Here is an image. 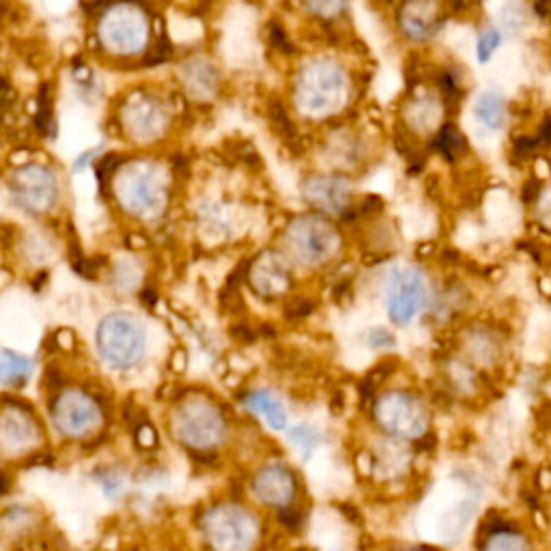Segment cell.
Here are the masks:
<instances>
[{"instance_id":"277c9868","label":"cell","mask_w":551,"mask_h":551,"mask_svg":"<svg viewBox=\"0 0 551 551\" xmlns=\"http://www.w3.org/2000/svg\"><path fill=\"white\" fill-rule=\"evenodd\" d=\"M41 444V427L37 418L20 403L0 407V455L5 459L20 457Z\"/></svg>"},{"instance_id":"74e56055","label":"cell","mask_w":551,"mask_h":551,"mask_svg":"<svg viewBox=\"0 0 551 551\" xmlns=\"http://www.w3.org/2000/svg\"><path fill=\"white\" fill-rule=\"evenodd\" d=\"M450 3L455 5V9H457V11H461V9H463V5H465V0H450Z\"/></svg>"},{"instance_id":"5bb4252c","label":"cell","mask_w":551,"mask_h":551,"mask_svg":"<svg viewBox=\"0 0 551 551\" xmlns=\"http://www.w3.org/2000/svg\"><path fill=\"white\" fill-rule=\"evenodd\" d=\"M306 196L323 209H341L349 199V190L341 179H308Z\"/></svg>"},{"instance_id":"ac0fdd59","label":"cell","mask_w":551,"mask_h":551,"mask_svg":"<svg viewBox=\"0 0 551 551\" xmlns=\"http://www.w3.org/2000/svg\"><path fill=\"white\" fill-rule=\"evenodd\" d=\"M433 149L440 151L446 160L455 162L459 155L468 151V140H465L455 125H444L440 134L433 140Z\"/></svg>"},{"instance_id":"7a4b0ae2","label":"cell","mask_w":551,"mask_h":551,"mask_svg":"<svg viewBox=\"0 0 551 551\" xmlns=\"http://www.w3.org/2000/svg\"><path fill=\"white\" fill-rule=\"evenodd\" d=\"M257 524L237 506H220L205 515V536L214 551H248Z\"/></svg>"},{"instance_id":"836d02e7","label":"cell","mask_w":551,"mask_h":551,"mask_svg":"<svg viewBox=\"0 0 551 551\" xmlns=\"http://www.w3.org/2000/svg\"><path fill=\"white\" fill-rule=\"evenodd\" d=\"M534 11L539 13L541 18H547V13H549V0H536V3H534Z\"/></svg>"},{"instance_id":"7c38bea8","label":"cell","mask_w":551,"mask_h":551,"mask_svg":"<svg viewBox=\"0 0 551 551\" xmlns=\"http://www.w3.org/2000/svg\"><path fill=\"white\" fill-rule=\"evenodd\" d=\"M106 37L112 48L121 52H134L145 41V22L143 18L134 16V13H119V16L108 20Z\"/></svg>"},{"instance_id":"ba28073f","label":"cell","mask_w":551,"mask_h":551,"mask_svg":"<svg viewBox=\"0 0 551 551\" xmlns=\"http://www.w3.org/2000/svg\"><path fill=\"white\" fill-rule=\"evenodd\" d=\"M425 280L416 270L394 272L388 280V313L394 323H407L418 315V310L425 304Z\"/></svg>"},{"instance_id":"4316f807","label":"cell","mask_w":551,"mask_h":551,"mask_svg":"<svg viewBox=\"0 0 551 551\" xmlns=\"http://www.w3.org/2000/svg\"><path fill=\"white\" fill-rule=\"evenodd\" d=\"M536 149H539V138H519V140H515V155L521 160L530 158V155H534Z\"/></svg>"},{"instance_id":"5b68a950","label":"cell","mask_w":551,"mask_h":551,"mask_svg":"<svg viewBox=\"0 0 551 551\" xmlns=\"http://www.w3.org/2000/svg\"><path fill=\"white\" fill-rule=\"evenodd\" d=\"M175 429L188 446L207 450L220 444L224 435V422L214 407L203 401H194L181 409Z\"/></svg>"},{"instance_id":"6da1fadb","label":"cell","mask_w":551,"mask_h":551,"mask_svg":"<svg viewBox=\"0 0 551 551\" xmlns=\"http://www.w3.org/2000/svg\"><path fill=\"white\" fill-rule=\"evenodd\" d=\"M145 330L130 315H110L97 330V347L102 358L115 369H130L145 353Z\"/></svg>"},{"instance_id":"f546056e","label":"cell","mask_w":551,"mask_h":551,"mask_svg":"<svg viewBox=\"0 0 551 551\" xmlns=\"http://www.w3.org/2000/svg\"><path fill=\"white\" fill-rule=\"evenodd\" d=\"M102 489L106 491V496L115 498V496H117V491L121 489V480H119L115 474H106V476L102 478Z\"/></svg>"},{"instance_id":"9c48e42d","label":"cell","mask_w":551,"mask_h":551,"mask_svg":"<svg viewBox=\"0 0 551 551\" xmlns=\"http://www.w3.org/2000/svg\"><path fill=\"white\" fill-rule=\"evenodd\" d=\"M291 242L298 248V254L304 261H321L330 254L336 237L332 226L321 220H298Z\"/></svg>"},{"instance_id":"2e32d148","label":"cell","mask_w":551,"mask_h":551,"mask_svg":"<svg viewBox=\"0 0 551 551\" xmlns=\"http://www.w3.org/2000/svg\"><path fill=\"white\" fill-rule=\"evenodd\" d=\"M33 373V360L20 356L16 351L0 353V384L3 386H22Z\"/></svg>"},{"instance_id":"d6a6232c","label":"cell","mask_w":551,"mask_h":551,"mask_svg":"<svg viewBox=\"0 0 551 551\" xmlns=\"http://www.w3.org/2000/svg\"><path fill=\"white\" fill-rule=\"evenodd\" d=\"M231 334L235 336V341H242V343H252L254 338H257V334H254L248 326H235Z\"/></svg>"},{"instance_id":"4dcf8cb0","label":"cell","mask_w":551,"mask_h":551,"mask_svg":"<svg viewBox=\"0 0 551 551\" xmlns=\"http://www.w3.org/2000/svg\"><path fill=\"white\" fill-rule=\"evenodd\" d=\"M369 341H371L373 347H392L394 345V338L384 330H375Z\"/></svg>"},{"instance_id":"f1b7e54d","label":"cell","mask_w":551,"mask_h":551,"mask_svg":"<svg viewBox=\"0 0 551 551\" xmlns=\"http://www.w3.org/2000/svg\"><path fill=\"white\" fill-rule=\"evenodd\" d=\"M136 440L143 448H153L155 444H158V433H155L153 427L143 425V427H138V431H136Z\"/></svg>"},{"instance_id":"cb8c5ba5","label":"cell","mask_w":551,"mask_h":551,"mask_svg":"<svg viewBox=\"0 0 551 551\" xmlns=\"http://www.w3.org/2000/svg\"><path fill=\"white\" fill-rule=\"evenodd\" d=\"M308 7L313 9L319 16H334V13L341 11L343 0H306Z\"/></svg>"},{"instance_id":"d4e9b609","label":"cell","mask_w":551,"mask_h":551,"mask_svg":"<svg viewBox=\"0 0 551 551\" xmlns=\"http://www.w3.org/2000/svg\"><path fill=\"white\" fill-rule=\"evenodd\" d=\"M119 164H121V158H119L117 153L106 155V158L100 162V166H97V177H100L102 183H106V179L117 171Z\"/></svg>"},{"instance_id":"d590c367","label":"cell","mask_w":551,"mask_h":551,"mask_svg":"<svg viewBox=\"0 0 551 551\" xmlns=\"http://www.w3.org/2000/svg\"><path fill=\"white\" fill-rule=\"evenodd\" d=\"M7 16H9V5L0 3V28H3V24L7 22Z\"/></svg>"},{"instance_id":"8fae6325","label":"cell","mask_w":551,"mask_h":551,"mask_svg":"<svg viewBox=\"0 0 551 551\" xmlns=\"http://www.w3.org/2000/svg\"><path fill=\"white\" fill-rule=\"evenodd\" d=\"M162 201V183L158 181L151 171H134L127 175V186H125V203L134 211H151L158 207Z\"/></svg>"},{"instance_id":"44dd1931","label":"cell","mask_w":551,"mask_h":551,"mask_svg":"<svg viewBox=\"0 0 551 551\" xmlns=\"http://www.w3.org/2000/svg\"><path fill=\"white\" fill-rule=\"evenodd\" d=\"M289 440L302 450V459H308L319 444V433L315 429L302 425V427H295L289 431Z\"/></svg>"},{"instance_id":"484cf974","label":"cell","mask_w":551,"mask_h":551,"mask_svg":"<svg viewBox=\"0 0 551 551\" xmlns=\"http://www.w3.org/2000/svg\"><path fill=\"white\" fill-rule=\"evenodd\" d=\"M315 310V304L310 300H295L287 306V317L289 319H302L306 315H310Z\"/></svg>"},{"instance_id":"8992f818","label":"cell","mask_w":551,"mask_h":551,"mask_svg":"<svg viewBox=\"0 0 551 551\" xmlns=\"http://www.w3.org/2000/svg\"><path fill=\"white\" fill-rule=\"evenodd\" d=\"M377 422L399 437H422L427 429L425 409L407 394H388L377 403Z\"/></svg>"},{"instance_id":"4fadbf2b","label":"cell","mask_w":551,"mask_h":551,"mask_svg":"<svg viewBox=\"0 0 551 551\" xmlns=\"http://www.w3.org/2000/svg\"><path fill=\"white\" fill-rule=\"evenodd\" d=\"M403 31L414 39H427L431 37L437 28H440V20H437L435 5L429 0H416L409 5L401 16Z\"/></svg>"},{"instance_id":"7402d4cb","label":"cell","mask_w":551,"mask_h":551,"mask_svg":"<svg viewBox=\"0 0 551 551\" xmlns=\"http://www.w3.org/2000/svg\"><path fill=\"white\" fill-rule=\"evenodd\" d=\"M500 41H502V37L496 31V28H489V31H485L483 35H480L478 50H476L478 52V61L480 63H487L491 59V56H493V52H496L500 48Z\"/></svg>"},{"instance_id":"83f0119b","label":"cell","mask_w":551,"mask_h":551,"mask_svg":"<svg viewBox=\"0 0 551 551\" xmlns=\"http://www.w3.org/2000/svg\"><path fill=\"white\" fill-rule=\"evenodd\" d=\"M270 35H272V44H274L280 52H285V54H291V52H293V46L289 44V39H287L285 31H282V26H280L278 22L272 24Z\"/></svg>"},{"instance_id":"e0dca14e","label":"cell","mask_w":551,"mask_h":551,"mask_svg":"<svg viewBox=\"0 0 551 551\" xmlns=\"http://www.w3.org/2000/svg\"><path fill=\"white\" fill-rule=\"evenodd\" d=\"M476 117L489 130H500L506 121V102L496 93H485L476 102Z\"/></svg>"},{"instance_id":"8d00e7d4","label":"cell","mask_w":551,"mask_h":551,"mask_svg":"<svg viewBox=\"0 0 551 551\" xmlns=\"http://www.w3.org/2000/svg\"><path fill=\"white\" fill-rule=\"evenodd\" d=\"M541 136H543L541 140L547 145L549 143V119H545V123H543V134Z\"/></svg>"},{"instance_id":"52a82bcc","label":"cell","mask_w":551,"mask_h":551,"mask_svg":"<svg viewBox=\"0 0 551 551\" xmlns=\"http://www.w3.org/2000/svg\"><path fill=\"white\" fill-rule=\"evenodd\" d=\"M343 89L341 69L330 63H317L308 67L300 80V104L304 110L321 112L338 102Z\"/></svg>"},{"instance_id":"d6986e66","label":"cell","mask_w":551,"mask_h":551,"mask_svg":"<svg viewBox=\"0 0 551 551\" xmlns=\"http://www.w3.org/2000/svg\"><path fill=\"white\" fill-rule=\"evenodd\" d=\"M37 115H35V127L41 134L54 136V123H52V91L50 84H41L39 100H37Z\"/></svg>"},{"instance_id":"3957f363","label":"cell","mask_w":551,"mask_h":551,"mask_svg":"<svg viewBox=\"0 0 551 551\" xmlns=\"http://www.w3.org/2000/svg\"><path fill=\"white\" fill-rule=\"evenodd\" d=\"M56 429L67 437H84L102 425V412L89 394L80 390H63L52 405Z\"/></svg>"},{"instance_id":"ffe728a7","label":"cell","mask_w":551,"mask_h":551,"mask_svg":"<svg viewBox=\"0 0 551 551\" xmlns=\"http://www.w3.org/2000/svg\"><path fill=\"white\" fill-rule=\"evenodd\" d=\"M485 551H528V545L513 532H496L487 541Z\"/></svg>"},{"instance_id":"603a6c76","label":"cell","mask_w":551,"mask_h":551,"mask_svg":"<svg viewBox=\"0 0 551 551\" xmlns=\"http://www.w3.org/2000/svg\"><path fill=\"white\" fill-rule=\"evenodd\" d=\"M270 115H272L274 127H276V130H278L282 136H293V125H291V121H289V117H287V112L282 110L280 104H272Z\"/></svg>"},{"instance_id":"30bf717a","label":"cell","mask_w":551,"mask_h":551,"mask_svg":"<svg viewBox=\"0 0 551 551\" xmlns=\"http://www.w3.org/2000/svg\"><path fill=\"white\" fill-rule=\"evenodd\" d=\"M254 491L265 504L287 506L295 493V480L285 468L272 465L254 476Z\"/></svg>"},{"instance_id":"9a60e30c","label":"cell","mask_w":551,"mask_h":551,"mask_svg":"<svg viewBox=\"0 0 551 551\" xmlns=\"http://www.w3.org/2000/svg\"><path fill=\"white\" fill-rule=\"evenodd\" d=\"M244 403L252 409V412H257L265 418L267 425H270L274 431H282L287 427V412L282 403L274 397L272 392L267 390H259V392H250L248 397L244 399Z\"/></svg>"},{"instance_id":"e575fe53","label":"cell","mask_w":551,"mask_h":551,"mask_svg":"<svg viewBox=\"0 0 551 551\" xmlns=\"http://www.w3.org/2000/svg\"><path fill=\"white\" fill-rule=\"evenodd\" d=\"M143 300H145V304L153 306V304H155V300H158V295H155V291H153V289H145V291H143Z\"/></svg>"},{"instance_id":"1f68e13d","label":"cell","mask_w":551,"mask_h":551,"mask_svg":"<svg viewBox=\"0 0 551 551\" xmlns=\"http://www.w3.org/2000/svg\"><path fill=\"white\" fill-rule=\"evenodd\" d=\"M539 190H541V181H528L526 183V188H524V194H521V199H524V203H534L536 201V196H539Z\"/></svg>"}]
</instances>
